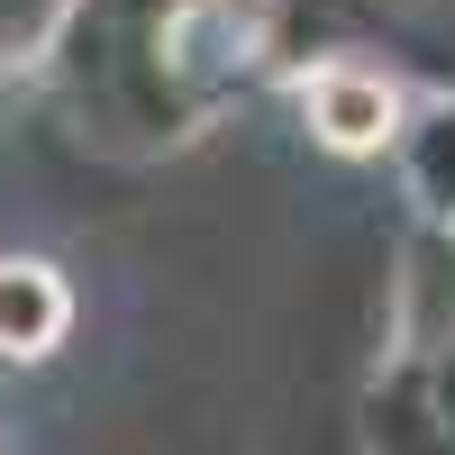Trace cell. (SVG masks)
<instances>
[{
    "instance_id": "cell-2",
    "label": "cell",
    "mask_w": 455,
    "mask_h": 455,
    "mask_svg": "<svg viewBox=\"0 0 455 455\" xmlns=\"http://www.w3.org/2000/svg\"><path fill=\"white\" fill-rule=\"evenodd\" d=\"M310 109L328 119L337 146H373V137L392 128V92H383V83H355V73H319V83H310Z\"/></svg>"
},
{
    "instance_id": "cell-1",
    "label": "cell",
    "mask_w": 455,
    "mask_h": 455,
    "mask_svg": "<svg viewBox=\"0 0 455 455\" xmlns=\"http://www.w3.org/2000/svg\"><path fill=\"white\" fill-rule=\"evenodd\" d=\"M55 337H64L55 274H46V264H0V347L36 355V347H55Z\"/></svg>"
}]
</instances>
